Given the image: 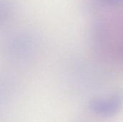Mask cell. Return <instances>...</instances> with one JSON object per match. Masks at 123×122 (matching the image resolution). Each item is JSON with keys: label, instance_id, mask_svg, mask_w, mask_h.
<instances>
[{"label": "cell", "instance_id": "obj_1", "mask_svg": "<svg viewBox=\"0 0 123 122\" xmlns=\"http://www.w3.org/2000/svg\"><path fill=\"white\" fill-rule=\"evenodd\" d=\"M123 104V96L115 93L109 97L94 99L91 102L90 108L95 114L107 117L116 114L121 109Z\"/></svg>", "mask_w": 123, "mask_h": 122}, {"label": "cell", "instance_id": "obj_2", "mask_svg": "<svg viewBox=\"0 0 123 122\" xmlns=\"http://www.w3.org/2000/svg\"><path fill=\"white\" fill-rule=\"evenodd\" d=\"M106 1L110 4H119L123 1V0H106Z\"/></svg>", "mask_w": 123, "mask_h": 122}]
</instances>
